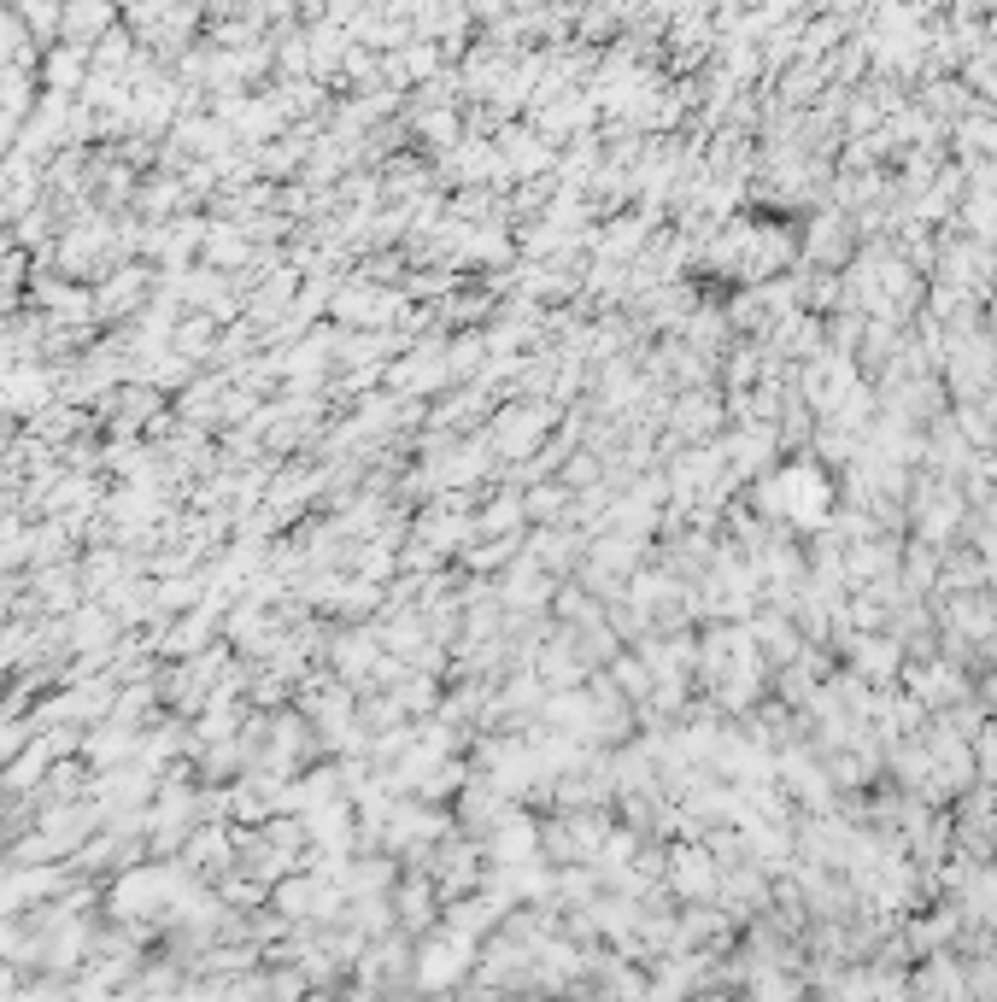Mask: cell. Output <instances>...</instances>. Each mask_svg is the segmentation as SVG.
<instances>
[{
  "label": "cell",
  "instance_id": "3957f363",
  "mask_svg": "<svg viewBox=\"0 0 997 1002\" xmlns=\"http://www.w3.org/2000/svg\"><path fill=\"white\" fill-rule=\"evenodd\" d=\"M399 920H411V927H429L435 920V897H429L423 879H411V886L399 891Z\"/></svg>",
  "mask_w": 997,
  "mask_h": 1002
},
{
  "label": "cell",
  "instance_id": "7a4b0ae2",
  "mask_svg": "<svg viewBox=\"0 0 997 1002\" xmlns=\"http://www.w3.org/2000/svg\"><path fill=\"white\" fill-rule=\"evenodd\" d=\"M546 422H552L546 405H511L505 417H494V446H499V452H511V458H522L535 440H546Z\"/></svg>",
  "mask_w": 997,
  "mask_h": 1002
},
{
  "label": "cell",
  "instance_id": "6da1fadb",
  "mask_svg": "<svg viewBox=\"0 0 997 1002\" xmlns=\"http://www.w3.org/2000/svg\"><path fill=\"white\" fill-rule=\"evenodd\" d=\"M535 845H540V827H535V815H505V821L487 832V856H499L505 868H528L535 862Z\"/></svg>",
  "mask_w": 997,
  "mask_h": 1002
},
{
  "label": "cell",
  "instance_id": "277c9868",
  "mask_svg": "<svg viewBox=\"0 0 997 1002\" xmlns=\"http://www.w3.org/2000/svg\"><path fill=\"white\" fill-rule=\"evenodd\" d=\"M546 592H552V586H546V581L535 575V563H522V569H517V581L505 586V599H511V604H546Z\"/></svg>",
  "mask_w": 997,
  "mask_h": 1002
}]
</instances>
